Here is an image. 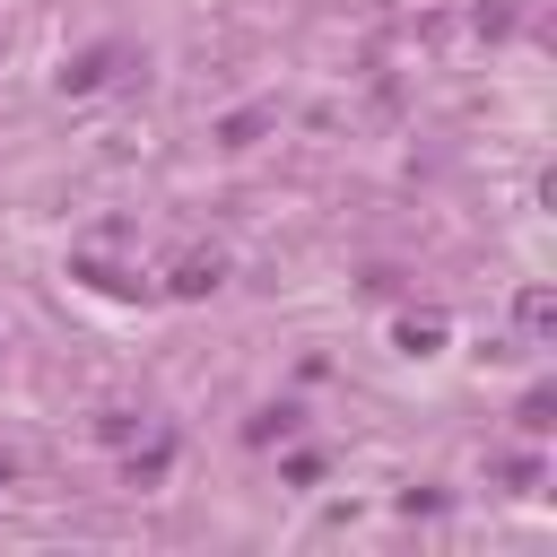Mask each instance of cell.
I'll list each match as a JSON object with an SVG mask.
<instances>
[{
	"mask_svg": "<svg viewBox=\"0 0 557 557\" xmlns=\"http://www.w3.org/2000/svg\"><path fill=\"white\" fill-rule=\"evenodd\" d=\"M218 278H226V261H218V252H191V261L174 270V287H183V296H209Z\"/></svg>",
	"mask_w": 557,
	"mask_h": 557,
	"instance_id": "6da1fadb",
	"label": "cell"
}]
</instances>
